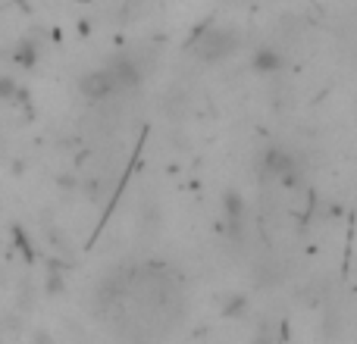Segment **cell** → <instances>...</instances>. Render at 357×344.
Instances as JSON below:
<instances>
[{
    "instance_id": "6da1fadb",
    "label": "cell",
    "mask_w": 357,
    "mask_h": 344,
    "mask_svg": "<svg viewBox=\"0 0 357 344\" xmlns=\"http://www.w3.org/2000/svg\"><path fill=\"white\" fill-rule=\"evenodd\" d=\"M104 322L132 344H160L185 320V288L160 263H129L98 291Z\"/></svg>"
}]
</instances>
